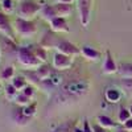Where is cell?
<instances>
[{"label":"cell","instance_id":"cell-15","mask_svg":"<svg viewBox=\"0 0 132 132\" xmlns=\"http://www.w3.org/2000/svg\"><path fill=\"white\" fill-rule=\"evenodd\" d=\"M96 120H98V124L101 127H103L104 129H107V128H115L118 126V123L114 122V120L110 116H107V115H99L96 118Z\"/></svg>","mask_w":132,"mask_h":132},{"label":"cell","instance_id":"cell-31","mask_svg":"<svg viewBox=\"0 0 132 132\" xmlns=\"http://www.w3.org/2000/svg\"><path fill=\"white\" fill-rule=\"evenodd\" d=\"M73 132H83V128H79V127H74V128H73Z\"/></svg>","mask_w":132,"mask_h":132},{"label":"cell","instance_id":"cell-16","mask_svg":"<svg viewBox=\"0 0 132 132\" xmlns=\"http://www.w3.org/2000/svg\"><path fill=\"white\" fill-rule=\"evenodd\" d=\"M32 48H33V52H35L36 57L40 60L41 63H45L48 61V50L44 46L40 45V46H32Z\"/></svg>","mask_w":132,"mask_h":132},{"label":"cell","instance_id":"cell-4","mask_svg":"<svg viewBox=\"0 0 132 132\" xmlns=\"http://www.w3.org/2000/svg\"><path fill=\"white\" fill-rule=\"evenodd\" d=\"M42 5H40L35 0H23L17 9V17H21L24 20H33L37 13L41 12Z\"/></svg>","mask_w":132,"mask_h":132},{"label":"cell","instance_id":"cell-5","mask_svg":"<svg viewBox=\"0 0 132 132\" xmlns=\"http://www.w3.org/2000/svg\"><path fill=\"white\" fill-rule=\"evenodd\" d=\"M87 89H89V83L86 81H73L62 87V94L68 98H78L83 95Z\"/></svg>","mask_w":132,"mask_h":132},{"label":"cell","instance_id":"cell-26","mask_svg":"<svg viewBox=\"0 0 132 132\" xmlns=\"http://www.w3.org/2000/svg\"><path fill=\"white\" fill-rule=\"evenodd\" d=\"M83 132H94L93 131V127L90 126V123L87 122V120H85V122H83Z\"/></svg>","mask_w":132,"mask_h":132},{"label":"cell","instance_id":"cell-30","mask_svg":"<svg viewBox=\"0 0 132 132\" xmlns=\"http://www.w3.org/2000/svg\"><path fill=\"white\" fill-rule=\"evenodd\" d=\"M74 0H60L58 3H65V4H73Z\"/></svg>","mask_w":132,"mask_h":132},{"label":"cell","instance_id":"cell-35","mask_svg":"<svg viewBox=\"0 0 132 132\" xmlns=\"http://www.w3.org/2000/svg\"><path fill=\"white\" fill-rule=\"evenodd\" d=\"M21 2H23V0H21Z\"/></svg>","mask_w":132,"mask_h":132},{"label":"cell","instance_id":"cell-34","mask_svg":"<svg viewBox=\"0 0 132 132\" xmlns=\"http://www.w3.org/2000/svg\"><path fill=\"white\" fill-rule=\"evenodd\" d=\"M53 2H54V3H58V2H60V0H53Z\"/></svg>","mask_w":132,"mask_h":132},{"label":"cell","instance_id":"cell-6","mask_svg":"<svg viewBox=\"0 0 132 132\" xmlns=\"http://www.w3.org/2000/svg\"><path fill=\"white\" fill-rule=\"evenodd\" d=\"M78 4V13H79V21L83 28H86L90 23L91 19V7L93 0H77Z\"/></svg>","mask_w":132,"mask_h":132},{"label":"cell","instance_id":"cell-33","mask_svg":"<svg viewBox=\"0 0 132 132\" xmlns=\"http://www.w3.org/2000/svg\"><path fill=\"white\" fill-rule=\"evenodd\" d=\"M129 112H131V116H132V106L129 107Z\"/></svg>","mask_w":132,"mask_h":132},{"label":"cell","instance_id":"cell-18","mask_svg":"<svg viewBox=\"0 0 132 132\" xmlns=\"http://www.w3.org/2000/svg\"><path fill=\"white\" fill-rule=\"evenodd\" d=\"M12 83L13 86H15V89L17 90V91H23L25 87L28 86V83H27V79L24 78V77H15V78L12 79Z\"/></svg>","mask_w":132,"mask_h":132},{"label":"cell","instance_id":"cell-17","mask_svg":"<svg viewBox=\"0 0 132 132\" xmlns=\"http://www.w3.org/2000/svg\"><path fill=\"white\" fill-rule=\"evenodd\" d=\"M21 114H23L27 119H30L32 116H35V114H36V111H37V104L36 103H30V104H28V106H25V107H21Z\"/></svg>","mask_w":132,"mask_h":132},{"label":"cell","instance_id":"cell-14","mask_svg":"<svg viewBox=\"0 0 132 132\" xmlns=\"http://www.w3.org/2000/svg\"><path fill=\"white\" fill-rule=\"evenodd\" d=\"M118 73L123 78H132V63L122 62L120 65H118Z\"/></svg>","mask_w":132,"mask_h":132},{"label":"cell","instance_id":"cell-20","mask_svg":"<svg viewBox=\"0 0 132 132\" xmlns=\"http://www.w3.org/2000/svg\"><path fill=\"white\" fill-rule=\"evenodd\" d=\"M13 102H15L16 104H19L20 107H25V106H28V104L32 103V99L28 98L27 95H24L23 93H19L17 96L15 98V101H13Z\"/></svg>","mask_w":132,"mask_h":132},{"label":"cell","instance_id":"cell-1","mask_svg":"<svg viewBox=\"0 0 132 132\" xmlns=\"http://www.w3.org/2000/svg\"><path fill=\"white\" fill-rule=\"evenodd\" d=\"M73 13V5L65 3H56L53 5H42L40 16L48 23L54 17H68Z\"/></svg>","mask_w":132,"mask_h":132},{"label":"cell","instance_id":"cell-13","mask_svg":"<svg viewBox=\"0 0 132 132\" xmlns=\"http://www.w3.org/2000/svg\"><path fill=\"white\" fill-rule=\"evenodd\" d=\"M104 98L108 103H118L120 101V98H122V93L118 89H115V87H110L104 93Z\"/></svg>","mask_w":132,"mask_h":132},{"label":"cell","instance_id":"cell-3","mask_svg":"<svg viewBox=\"0 0 132 132\" xmlns=\"http://www.w3.org/2000/svg\"><path fill=\"white\" fill-rule=\"evenodd\" d=\"M15 33L19 35L21 38H30L37 33V27L33 20H24L21 17H17L15 21Z\"/></svg>","mask_w":132,"mask_h":132},{"label":"cell","instance_id":"cell-11","mask_svg":"<svg viewBox=\"0 0 132 132\" xmlns=\"http://www.w3.org/2000/svg\"><path fill=\"white\" fill-rule=\"evenodd\" d=\"M49 25L52 32H57V33H63V32H69V24L66 21L65 17H54L49 21Z\"/></svg>","mask_w":132,"mask_h":132},{"label":"cell","instance_id":"cell-29","mask_svg":"<svg viewBox=\"0 0 132 132\" xmlns=\"http://www.w3.org/2000/svg\"><path fill=\"white\" fill-rule=\"evenodd\" d=\"M54 132H69V131H68V127H66V126H61V127H58Z\"/></svg>","mask_w":132,"mask_h":132},{"label":"cell","instance_id":"cell-7","mask_svg":"<svg viewBox=\"0 0 132 132\" xmlns=\"http://www.w3.org/2000/svg\"><path fill=\"white\" fill-rule=\"evenodd\" d=\"M54 49L58 53L66 54V56H70V57H74L81 53V49L77 45H74L73 42L66 41V40H58V38H57L56 44H54Z\"/></svg>","mask_w":132,"mask_h":132},{"label":"cell","instance_id":"cell-19","mask_svg":"<svg viewBox=\"0 0 132 132\" xmlns=\"http://www.w3.org/2000/svg\"><path fill=\"white\" fill-rule=\"evenodd\" d=\"M2 11L5 15H11L15 11V0H2Z\"/></svg>","mask_w":132,"mask_h":132},{"label":"cell","instance_id":"cell-28","mask_svg":"<svg viewBox=\"0 0 132 132\" xmlns=\"http://www.w3.org/2000/svg\"><path fill=\"white\" fill-rule=\"evenodd\" d=\"M93 131H94V132H106V129H104L103 127H101L99 124L94 126V127H93Z\"/></svg>","mask_w":132,"mask_h":132},{"label":"cell","instance_id":"cell-9","mask_svg":"<svg viewBox=\"0 0 132 132\" xmlns=\"http://www.w3.org/2000/svg\"><path fill=\"white\" fill-rule=\"evenodd\" d=\"M0 33L3 36H5L7 38H9L11 41L15 40V29H13L12 24H11L8 16L3 11H0Z\"/></svg>","mask_w":132,"mask_h":132},{"label":"cell","instance_id":"cell-22","mask_svg":"<svg viewBox=\"0 0 132 132\" xmlns=\"http://www.w3.org/2000/svg\"><path fill=\"white\" fill-rule=\"evenodd\" d=\"M19 93H20V91H17V90L15 89V86H13L12 83H8V85L5 86V96L9 99V101H15V98L17 96Z\"/></svg>","mask_w":132,"mask_h":132},{"label":"cell","instance_id":"cell-32","mask_svg":"<svg viewBox=\"0 0 132 132\" xmlns=\"http://www.w3.org/2000/svg\"><path fill=\"white\" fill-rule=\"evenodd\" d=\"M116 132H128V131H127V129H124V128H123V129H118V131H116Z\"/></svg>","mask_w":132,"mask_h":132},{"label":"cell","instance_id":"cell-24","mask_svg":"<svg viewBox=\"0 0 132 132\" xmlns=\"http://www.w3.org/2000/svg\"><path fill=\"white\" fill-rule=\"evenodd\" d=\"M20 93H23L24 95H27L28 98H30V99H33V98H35V95H36V90H35V87H33V86H27L25 87V89L23 90V91H20Z\"/></svg>","mask_w":132,"mask_h":132},{"label":"cell","instance_id":"cell-23","mask_svg":"<svg viewBox=\"0 0 132 132\" xmlns=\"http://www.w3.org/2000/svg\"><path fill=\"white\" fill-rule=\"evenodd\" d=\"M132 116H131V112H129V108H120V111H119V114H118V120L122 124H124L128 119H131Z\"/></svg>","mask_w":132,"mask_h":132},{"label":"cell","instance_id":"cell-12","mask_svg":"<svg viewBox=\"0 0 132 132\" xmlns=\"http://www.w3.org/2000/svg\"><path fill=\"white\" fill-rule=\"evenodd\" d=\"M81 54L90 62H96L101 58V52L96 50L93 46H89V45H85L81 48Z\"/></svg>","mask_w":132,"mask_h":132},{"label":"cell","instance_id":"cell-8","mask_svg":"<svg viewBox=\"0 0 132 132\" xmlns=\"http://www.w3.org/2000/svg\"><path fill=\"white\" fill-rule=\"evenodd\" d=\"M74 58L70 56H66L62 53H56L53 56V68L56 70H68L71 68Z\"/></svg>","mask_w":132,"mask_h":132},{"label":"cell","instance_id":"cell-10","mask_svg":"<svg viewBox=\"0 0 132 132\" xmlns=\"http://www.w3.org/2000/svg\"><path fill=\"white\" fill-rule=\"evenodd\" d=\"M102 71L107 75L118 73V65H116V62L112 57V54L110 53V50L106 52V58H104V62H103V66H102Z\"/></svg>","mask_w":132,"mask_h":132},{"label":"cell","instance_id":"cell-2","mask_svg":"<svg viewBox=\"0 0 132 132\" xmlns=\"http://www.w3.org/2000/svg\"><path fill=\"white\" fill-rule=\"evenodd\" d=\"M17 61L19 63L23 66L24 69L27 70H37L41 65L40 60L36 57L35 52H33V48L32 46H23V48H19L17 49Z\"/></svg>","mask_w":132,"mask_h":132},{"label":"cell","instance_id":"cell-27","mask_svg":"<svg viewBox=\"0 0 132 132\" xmlns=\"http://www.w3.org/2000/svg\"><path fill=\"white\" fill-rule=\"evenodd\" d=\"M123 128H124V129H127V131H132V118H131V119H128L127 122L123 124Z\"/></svg>","mask_w":132,"mask_h":132},{"label":"cell","instance_id":"cell-25","mask_svg":"<svg viewBox=\"0 0 132 132\" xmlns=\"http://www.w3.org/2000/svg\"><path fill=\"white\" fill-rule=\"evenodd\" d=\"M122 86L124 87V90L127 91H132V78H123L122 79Z\"/></svg>","mask_w":132,"mask_h":132},{"label":"cell","instance_id":"cell-21","mask_svg":"<svg viewBox=\"0 0 132 132\" xmlns=\"http://www.w3.org/2000/svg\"><path fill=\"white\" fill-rule=\"evenodd\" d=\"M0 77H2L3 81H12L15 78V69L12 68V66H8V68L3 69Z\"/></svg>","mask_w":132,"mask_h":132}]
</instances>
